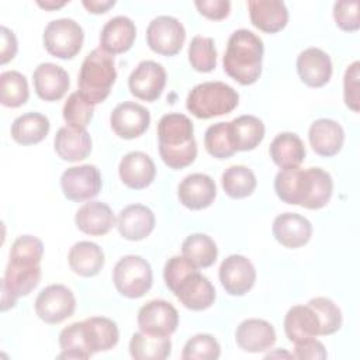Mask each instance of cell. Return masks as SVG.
<instances>
[{"label": "cell", "instance_id": "cell-1", "mask_svg": "<svg viewBox=\"0 0 360 360\" xmlns=\"http://www.w3.org/2000/svg\"><path fill=\"white\" fill-rule=\"evenodd\" d=\"M277 197L287 204L308 210L325 207L333 193L332 176L321 167L281 169L274 179Z\"/></svg>", "mask_w": 360, "mask_h": 360}, {"label": "cell", "instance_id": "cell-2", "mask_svg": "<svg viewBox=\"0 0 360 360\" xmlns=\"http://www.w3.org/2000/svg\"><path fill=\"white\" fill-rule=\"evenodd\" d=\"M120 339L118 326L105 316H90L73 322L59 333L62 353L58 359H89L94 353L112 349Z\"/></svg>", "mask_w": 360, "mask_h": 360}, {"label": "cell", "instance_id": "cell-3", "mask_svg": "<svg viewBox=\"0 0 360 360\" xmlns=\"http://www.w3.org/2000/svg\"><path fill=\"white\" fill-rule=\"evenodd\" d=\"M159 155L166 166L180 170L197 158V142L191 120L180 112L163 115L158 124Z\"/></svg>", "mask_w": 360, "mask_h": 360}, {"label": "cell", "instance_id": "cell-4", "mask_svg": "<svg viewBox=\"0 0 360 360\" xmlns=\"http://www.w3.org/2000/svg\"><path fill=\"white\" fill-rule=\"evenodd\" d=\"M264 45L259 35L240 28L231 34L224 53L225 73L243 86L253 84L262 75Z\"/></svg>", "mask_w": 360, "mask_h": 360}, {"label": "cell", "instance_id": "cell-5", "mask_svg": "<svg viewBox=\"0 0 360 360\" xmlns=\"http://www.w3.org/2000/svg\"><path fill=\"white\" fill-rule=\"evenodd\" d=\"M115 79L114 56L96 48L87 53L82 63L77 79L79 94L93 105L100 104L108 97Z\"/></svg>", "mask_w": 360, "mask_h": 360}, {"label": "cell", "instance_id": "cell-6", "mask_svg": "<svg viewBox=\"0 0 360 360\" xmlns=\"http://www.w3.org/2000/svg\"><path fill=\"white\" fill-rule=\"evenodd\" d=\"M239 103L238 91L224 82H204L194 86L186 100L187 110L200 120L229 114Z\"/></svg>", "mask_w": 360, "mask_h": 360}, {"label": "cell", "instance_id": "cell-7", "mask_svg": "<svg viewBox=\"0 0 360 360\" xmlns=\"http://www.w3.org/2000/svg\"><path fill=\"white\" fill-rule=\"evenodd\" d=\"M112 281L122 297L141 298L152 287V267L142 256L127 255L115 263Z\"/></svg>", "mask_w": 360, "mask_h": 360}, {"label": "cell", "instance_id": "cell-8", "mask_svg": "<svg viewBox=\"0 0 360 360\" xmlns=\"http://www.w3.org/2000/svg\"><path fill=\"white\" fill-rule=\"evenodd\" d=\"M42 41L49 55L59 59H72L83 46L84 31L72 18H58L48 22Z\"/></svg>", "mask_w": 360, "mask_h": 360}, {"label": "cell", "instance_id": "cell-9", "mask_svg": "<svg viewBox=\"0 0 360 360\" xmlns=\"http://www.w3.org/2000/svg\"><path fill=\"white\" fill-rule=\"evenodd\" d=\"M41 281L39 264L7 263L4 277L1 280V311L13 308L17 298L28 295Z\"/></svg>", "mask_w": 360, "mask_h": 360}, {"label": "cell", "instance_id": "cell-10", "mask_svg": "<svg viewBox=\"0 0 360 360\" xmlns=\"http://www.w3.org/2000/svg\"><path fill=\"white\" fill-rule=\"evenodd\" d=\"M41 321L49 325L63 322L76 309V298L70 288L63 284H51L39 291L34 304Z\"/></svg>", "mask_w": 360, "mask_h": 360}, {"label": "cell", "instance_id": "cell-11", "mask_svg": "<svg viewBox=\"0 0 360 360\" xmlns=\"http://www.w3.org/2000/svg\"><path fill=\"white\" fill-rule=\"evenodd\" d=\"M186 39L183 24L172 15L155 17L146 28L149 48L163 56H173L180 52Z\"/></svg>", "mask_w": 360, "mask_h": 360}, {"label": "cell", "instance_id": "cell-12", "mask_svg": "<svg viewBox=\"0 0 360 360\" xmlns=\"http://www.w3.org/2000/svg\"><path fill=\"white\" fill-rule=\"evenodd\" d=\"M101 174L94 165L72 166L60 176L63 195L75 202L94 198L101 191Z\"/></svg>", "mask_w": 360, "mask_h": 360}, {"label": "cell", "instance_id": "cell-13", "mask_svg": "<svg viewBox=\"0 0 360 360\" xmlns=\"http://www.w3.org/2000/svg\"><path fill=\"white\" fill-rule=\"evenodd\" d=\"M136 322L145 333L170 338L179 326V312L169 301L152 300L139 308Z\"/></svg>", "mask_w": 360, "mask_h": 360}, {"label": "cell", "instance_id": "cell-14", "mask_svg": "<svg viewBox=\"0 0 360 360\" xmlns=\"http://www.w3.org/2000/svg\"><path fill=\"white\" fill-rule=\"evenodd\" d=\"M166 86V70L155 60H142L131 72L128 87L132 96L145 101H155Z\"/></svg>", "mask_w": 360, "mask_h": 360}, {"label": "cell", "instance_id": "cell-15", "mask_svg": "<svg viewBox=\"0 0 360 360\" xmlns=\"http://www.w3.org/2000/svg\"><path fill=\"white\" fill-rule=\"evenodd\" d=\"M219 281L231 295H245L256 281V270L252 262L243 255H231L219 266Z\"/></svg>", "mask_w": 360, "mask_h": 360}, {"label": "cell", "instance_id": "cell-16", "mask_svg": "<svg viewBox=\"0 0 360 360\" xmlns=\"http://www.w3.org/2000/svg\"><path fill=\"white\" fill-rule=\"evenodd\" d=\"M150 124L149 111L134 101L120 103L110 115L111 129L122 139H134L141 136Z\"/></svg>", "mask_w": 360, "mask_h": 360}, {"label": "cell", "instance_id": "cell-17", "mask_svg": "<svg viewBox=\"0 0 360 360\" xmlns=\"http://www.w3.org/2000/svg\"><path fill=\"white\" fill-rule=\"evenodd\" d=\"M177 300L191 311H204L215 301V288L198 269L188 273L172 291Z\"/></svg>", "mask_w": 360, "mask_h": 360}, {"label": "cell", "instance_id": "cell-18", "mask_svg": "<svg viewBox=\"0 0 360 360\" xmlns=\"http://www.w3.org/2000/svg\"><path fill=\"white\" fill-rule=\"evenodd\" d=\"M32 83L37 96L45 101H58L69 90L68 72L55 63H39L32 73Z\"/></svg>", "mask_w": 360, "mask_h": 360}, {"label": "cell", "instance_id": "cell-19", "mask_svg": "<svg viewBox=\"0 0 360 360\" xmlns=\"http://www.w3.org/2000/svg\"><path fill=\"white\" fill-rule=\"evenodd\" d=\"M276 240L288 249H298L312 236V224L297 212H284L274 218L271 226Z\"/></svg>", "mask_w": 360, "mask_h": 360}, {"label": "cell", "instance_id": "cell-20", "mask_svg": "<svg viewBox=\"0 0 360 360\" xmlns=\"http://www.w3.org/2000/svg\"><path fill=\"white\" fill-rule=\"evenodd\" d=\"M236 345L249 353L269 350L277 340L273 325L264 319L249 318L242 321L235 332Z\"/></svg>", "mask_w": 360, "mask_h": 360}, {"label": "cell", "instance_id": "cell-21", "mask_svg": "<svg viewBox=\"0 0 360 360\" xmlns=\"http://www.w3.org/2000/svg\"><path fill=\"white\" fill-rule=\"evenodd\" d=\"M297 72L304 84L322 87L330 80L332 60L325 51L311 46L297 56Z\"/></svg>", "mask_w": 360, "mask_h": 360}, {"label": "cell", "instance_id": "cell-22", "mask_svg": "<svg viewBox=\"0 0 360 360\" xmlns=\"http://www.w3.org/2000/svg\"><path fill=\"white\" fill-rule=\"evenodd\" d=\"M180 202L193 211L210 207L217 197L215 181L202 173L186 176L177 188Z\"/></svg>", "mask_w": 360, "mask_h": 360}, {"label": "cell", "instance_id": "cell-23", "mask_svg": "<svg viewBox=\"0 0 360 360\" xmlns=\"http://www.w3.org/2000/svg\"><path fill=\"white\" fill-rule=\"evenodd\" d=\"M155 214L143 204H129L117 217V229L124 239L142 240L155 228Z\"/></svg>", "mask_w": 360, "mask_h": 360}, {"label": "cell", "instance_id": "cell-24", "mask_svg": "<svg viewBox=\"0 0 360 360\" xmlns=\"http://www.w3.org/2000/svg\"><path fill=\"white\" fill-rule=\"evenodd\" d=\"M118 174L127 187L132 190H142L150 186L155 180L156 167L149 155L134 150L121 159Z\"/></svg>", "mask_w": 360, "mask_h": 360}, {"label": "cell", "instance_id": "cell-25", "mask_svg": "<svg viewBox=\"0 0 360 360\" xmlns=\"http://www.w3.org/2000/svg\"><path fill=\"white\" fill-rule=\"evenodd\" d=\"M308 139L316 155L330 158L340 152L345 142V131L339 122L330 118H319L311 124Z\"/></svg>", "mask_w": 360, "mask_h": 360}, {"label": "cell", "instance_id": "cell-26", "mask_svg": "<svg viewBox=\"0 0 360 360\" xmlns=\"http://www.w3.org/2000/svg\"><path fill=\"white\" fill-rule=\"evenodd\" d=\"M136 37L134 21L127 15L110 18L100 32V48L110 55L127 52Z\"/></svg>", "mask_w": 360, "mask_h": 360}, {"label": "cell", "instance_id": "cell-27", "mask_svg": "<svg viewBox=\"0 0 360 360\" xmlns=\"http://www.w3.org/2000/svg\"><path fill=\"white\" fill-rule=\"evenodd\" d=\"M249 17L252 24L263 32L274 34L288 22V10L280 0H249Z\"/></svg>", "mask_w": 360, "mask_h": 360}, {"label": "cell", "instance_id": "cell-28", "mask_svg": "<svg viewBox=\"0 0 360 360\" xmlns=\"http://www.w3.org/2000/svg\"><path fill=\"white\" fill-rule=\"evenodd\" d=\"M91 138L86 128L70 125L60 127L53 139V148L58 156L66 162H79L91 152Z\"/></svg>", "mask_w": 360, "mask_h": 360}, {"label": "cell", "instance_id": "cell-29", "mask_svg": "<svg viewBox=\"0 0 360 360\" xmlns=\"http://www.w3.org/2000/svg\"><path fill=\"white\" fill-rule=\"evenodd\" d=\"M75 222L82 232L91 236H101L110 232L115 224V218L108 204L89 201L76 211Z\"/></svg>", "mask_w": 360, "mask_h": 360}, {"label": "cell", "instance_id": "cell-30", "mask_svg": "<svg viewBox=\"0 0 360 360\" xmlns=\"http://www.w3.org/2000/svg\"><path fill=\"white\" fill-rule=\"evenodd\" d=\"M104 252L103 249L89 240L76 242L69 253H68V263L73 273L82 277H94L100 273L104 267Z\"/></svg>", "mask_w": 360, "mask_h": 360}, {"label": "cell", "instance_id": "cell-31", "mask_svg": "<svg viewBox=\"0 0 360 360\" xmlns=\"http://www.w3.org/2000/svg\"><path fill=\"white\" fill-rule=\"evenodd\" d=\"M284 332L292 343L318 336L319 321L315 311L308 304L291 307L284 316Z\"/></svg>", "mask_w": 360, "mask_h": 360}, {"label": "cell", "instance_id": "cell-32", "mask_svg": "<svg viewBox=\"0 0 360 360\" xmlns=\"http://www.w3.org/2000/svg\"><path fill=\"white\" fill-rule=\"evenodd\" d=\"M229 138L235 150H253L264 138V124L250 114L236 117L229 122Z\"/></svg>", "mask_w": 360, "mask_h": 360}, {"label": "cell", "instance_id": "cell-33", "mask_svg": "<svg viewBox=\"0 0 360 360\" xmlns=\"http://www.w3.org/2000/svg\"><path fill=\"white\" fill-rule=\"evenodd\" d=\"M271 160L281 169L298 167L307 155L304 142L294 132H281L270 143Z\"/></svg>", "mask_w": 360, "mask_h": 360}, {"label": "cell", "instance_id": "cell-34", "mask_svg": "<svg viewBox=\"0 0 360 360\" xmlns=\"http://www.w3.org/2000/svg\"><path fill=\"white\" fill-rule=\"evenodd\" d=\"M169 336H156L142 330L135 332L129 340V354L135 360H165L170 356Z\"/></svg>", "mask_w": 360, "mask_h": 360}, {"label": "cell", "instance_id": "cell-35", "mask_svg": "<svg viewBox=\"0 0 360 360\" xmlns=\"http://www.w3.org/2000/svg\"><path fill=\"white\" fill-rule=\"evenodd\" d=\"M51 128L48 117L41 112H25L11 124V136L20 145H35L45 139Z\"/></svg>", "mask_w": 360, "mask_h": 360}, {"label": "cell", "instance_id": "cell-36", "mask_svg": "<svg viewBox=\"0 0 360 360\" xmlns=\"http://www.w3.org/2000/svg\"><path fill=\"white\" fill-rule=\"evenodd\" d=\"M181 253L197 269H205L215 263L218 249L211 236L205 233H193L183 240Z\"/></svg>", "mask_w": 360, "mask_h": 360}, {"label": "cell", "instance_id": "cell-37", "mask_svg": "<svg viewBox=\"0 0 360 360\" xmlns=\"http://www.w3.org/2000/svg\"><path fill=\"white\" fill-rule=\"evenodd\" d=\"M221 183L228 197L239 200L249 197L255 191L257 180L249 167L243 165H233L225 169L221 177Z\"/></svg>", "mask_w": 360, "mask_h": 360}, {"label": "cell", "instance_id": "cell-38", "mask_svg": "<svg viewBox=\"0 0 360 360\" xmlns=\"http://www.w3.org/2000/svg\"><path fill=\"white\" fill-rule=\"evenodd\" d=\"M28 97V83L22 73L7 70L0 75V101L4 107L17 108L25 104Z\"/></svg>", "mask_w": 360, "mask_h": 360}, {"label": "cell", "instance_id": "cell-39", "mask_svg": "<svg viewBox=\"0 0 360 360\" xmlns=\"http://www.w3.org/2000/svg\"><path fill=\"white\" fill-rule=\"evenodd\" d=\"M188 60L194 70L208 73L217 66V49L210 37L195 35L188 45Z\"/></svg>", "mask_w": 360, "mask_h": 360}, {"label": "cell", "instance_id": "cell-40", "mask_svg": "<svg viewBox=\"0 0 360 360\" xmlns=\"http://www.w3.org/2000/svg\"><path fill=\"white\" fill-rule=\"evenodd\" d=\"M308 305L315 311L319 321V335L328 336L338 332L342 326L340 308L326 297H315L308 301Z\"/></svg>", "mask_w": 360, "mask_h": 360}, {"label": "cell", "instance_id": "cell-41", "mask_svg": "<svg viewBox=\"0 0 360 360\" xmlns=\"http://www.w3.org/2000/svg\"><path fill=\"white\" fill-rule=\"evenodd\" d=\"M204 145L207 152L217 159H228L236 150L229 138V122H217L207 128L204 135Z\"/></svg>", "mask_w": 360, "mask_h": 360}, {"label": "cell", "instance_id": "cell-42", "mask_svg": "<svg viewBox=\"0 0 360 360\" xmlns=\"http://www.w3.org/2000/svg\"><path fill=\"white\" fill-rule=\"evenodd\" d=\"M221 356L218 340L208 333H197L190 338L181 352L183 360H215Z\"/></svg>", "mask_w": 360, "mask_h": 360}, {"label": "cell", "instance_id": "cell-43", "mask_svg": "<svg viewBox=\"0 0 360 360\" xmlns=\"http://www.w3.org/2000/svg\"><path fill=\"white\" fill-rule=\"evenodd\" d=\"M93 112L94 105L86 101L79 94V91H73L69 94L62 110L63 120L66 121V124L76 128H86L93 118Z\"/></svg>", "mask_w": 360, "mask_h": 360}, {"label": "cell", "instance_id": "cell-44", "mask_svg": "<svg viewBox=\"0 0 360 360\" xmlns=\"http://www.w3.org/2000/svg\"><path fill=\"white\" fill-rule=\"evenodd\" d=\"M44 255V243L32 235L18 236L10 249V259L15 263L39 264Z\"/></svg>", "mask_w": 360, "mask_h": 360}, {"label": "cell", "instance_id": "cell-45", "mask_svg": "<svg viewBox=\"0 0 360 360\" xmlns=\"http://www.w3.org/2000/svg\"><path fill=\"white\" fill-rule=\"evenodd\" d=\"M333 18L336 25L343 31H357L360 27L359 20V1L342 0L333 4Z\"/></svg>", "mask_w": 360, "mask_h": 360}, {"label": "cell", "instance_id": "cell-46", "mask_svg": "<svg viewBox=\"0 0 360 360\" xmlns=\"http://www.w3.org/2000/svg\"><path fill=\"white\" fill-rule=\"evenodd\" d=\"M197 270L184 256H173L170 257L163 269V280L166 287L173 291L176 285L191 271Z\"/></svg>", "mask_w": 360, "mask_h": 360}, {"label": "cell", "instance_id": "cell-47", "mask_svg": "<svg viewBox=\"0 0 360 360\" xmlns=\"http://www.w3.org/2000/svg\"><path fill=\"white\" fill-rule=\"evenodd\" d=\"M360 63L356 60L347 66L343 76V98L346 107L359 112V73Z\"/></svg>", "mask_w": 360, "mask_h": 360}, {"label": "cell", "instance_id": "cell-48", "mask_svg": "<svg viewBox=\"0 0 360 360\" xmlns=\"http://www.w3.org/2000/svg\"><path fill=\"white\" fill-rule=\"evenodd\" d=\"M294 357L295 359H311V360H323L328 357L325 346L315 338H308L294 343Z\"/></svg>", "mask_w": 360, "mask_h": 360}, {"label": "cell", "instance_id": "cell-49", "mask_svg": "<svg viewBox=\"0 0 360 360\" xmlns=\"http://www.w3.org/2000/svg\"><path fill=\"white\" fill-rule=\"evenodd\" d=\"M200 14L210 20H222L228 17L231 1L228 0H197L194 1Z\"/></svg>", "mask_w": 360, "mask_h": 360}, {"label": "cell", "instance_id": "cell-50", "mask_svg": "<svg viewBox=\"0 0 360 360\" xmlns=\"http://www.w3.org/2000/svg\"><path fill=\"white\" fill-rule=\"evenodd\" d=\"M18 49L17 38L11 30L1 25L0 27V63L6 65L11 60Z\"/></svg>", "mask_w": 360, "mask_h": 360}, {"label": "cell", "instance_id": "cell-51", "mask_svg": "<svg viewBox=\"0 0 360 360\" xmlns=\"http://www.w3.org/2000/svg\"><path fill=\"white\" fill-rule=\"evenodd\" d=\"M83 6L93 14L105 13L108 8L115 6V0H83Z\"/></svg>", "mask_w": 360, "mask_h": 360}, {"label": "cell", "instance_id": "cell-52", "mask_svg": "<svg viewBox=\"0 0 360 360\" xmlns=\"http://www.w3.org/2000/svg\"><path fill=\"white\" fill-rule=\"evenodd\" d=\"M37 4L45 10H56V8H60L66 4V1H52V0H46V1H41L38 0Z\"/></svg>", "mask_w": 360, "mask_h": 360}]
</instances>
